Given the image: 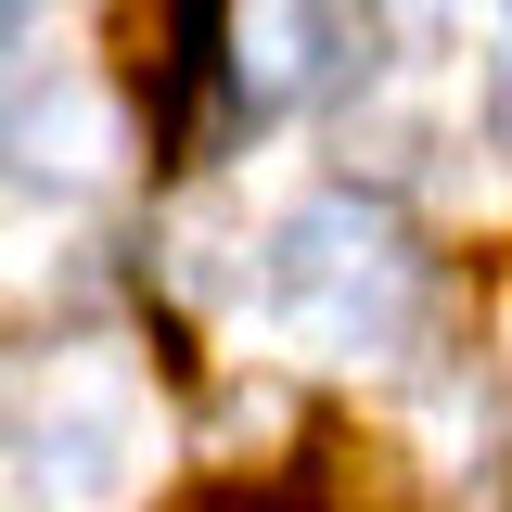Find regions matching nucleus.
<instances>
[{
  "instance_id": "1",
  "label": "nucleus",
  "mask_w": 512,
  "mask_h": 512,
  "mask_svg": "<svg viewBox=\"0 0 512 512\" xmlns=\"http://www.w3.org/2000/svg\"><path fill=\"white\" fill-rule=\"evenodd\" d=\"M256 282H269V320L308 333L320 359H384V346L423 320V256H410V231H397L384 205H359V192L282 205Z\"/></svg>"
},
{
  "instance_id": "2",
  "label": "nucleus",
  "mask_w": 512,
  "mask_h": 512,
  "mask_svg": "<svg viewBox=\"0 0 512 512\" xmlns=\"http://www.w3.org/2000/svg\"><path fill=\"white\" fill-rule=\"evenodd\" d=\"M13 474L39 512H116L141 487V384L103 346H64L13 397Z\"/></svg>"
},
{
  "instance_id": "3",
  "label": "nucleus",
  "mask_w": 512,
  "mask_h": 512,
  "mask_svg": "<svg viewBox=\"0 0 512 512\" xmlns=\"http://www.w3.org/2000/svg\"><path fill=\"white\" fill-rule=\"evenodd\" d=\"M218 52H231V90H244L256 116H282V103H308L320 77H333V13L320 0H231Z\"/></svg>"
},
{
  "instance_id": "4",
  "label": "nucleus",
  "mask_w": 512,
  "mask_h": 512,
  "mask_svg": "<svg viewBox=\"0 0 512 512\" xmlns=\"http://www.w3.org/2000/svg\"><path fill=\"white\" fill-rule=\"evenodd\" d=\"M0 141L26 154V180H103V167H116V116H103L90 90H39Z\"/></svg>"
},
{
  "instance_id": "5",
  "label": "nucleus",
  "mask_w": 512,
  "mask_h": 512,
  "mask_svg": "<svg viewBox=\"0 0 512 512\" xmlns=\"http://www.w3.org/2000/svg\"><path fill=\"white\" fill-rule=\"evenodd\" d=\"M26 13H39V0H0V39H13V26H26Z\"/></svg>"
}]
</instances>
